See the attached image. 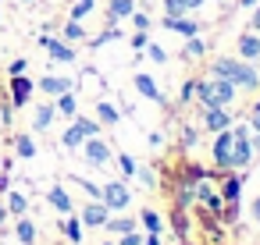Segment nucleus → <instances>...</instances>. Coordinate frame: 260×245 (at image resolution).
I'll use <instances>...</instances> for the list:
<instances>
[{
    "label": "nucleus",
    "mask_w": 260,
    "mask_h": 245,
    "mask_svg": "<svg viewBox=\"0 0 260 245\" xmlns=\"http://www.w3.org/2000/svg\"><path fill=\"white\" fill-rule=\"evenodd\" d=\"M239 54H242V61H256L260 57V39L256 36H239Z\"/></svg>",
    "instance_id": "ddd939ff"
},
{
    "label": "nucleus",
    "mask_w": 260,
    "mask_h": 245,
    "mask_svg": "<svg viewBox=\"0 0 260 245\" xmlns=\"http://www.w3.org/2000/svg\"><path fill=\"white\" fill-rule=\"evenodd\" d=\"M82 36H86V29H82L79 22H68V25H64V43H75V39H82Z\"/></svg>",
    "instance_id": "a878e982"
},
{
    "label": "nucleus",
    "mask_w": 260,
    "mask_h": 245,
    "mask_svg": "<svg viewBox=\"0 0 260 245\" xmlns=\"http://www.w3.org/2000/svg\"><path fill=\"white\" fill-rule=\"evenodd\" d=\"M143 245H160V238H157V234H150V238H146Z\"/></svg>",
    "instance_id": "c03bdc74"
},
{
    "label": "nucleus",
    "mask_w": 260,
    "mask_h": 245,
    "mask_svg": "<svg viewBox=\"0 0 260 245\" xmlns=\"http://www.w3.org/2000/svg\"><path fill=\"white\" fill-rule=\"evenodd\" d=\"M61 227H64V234H68L72 241H79V238H82V227H79V220H64Z\"/></svg>",
    "instance_id": "f704fd0d"
},
{
    "label": "nucleus",
    "mask_w": 260,
    "mask_h": 245,
    "mask_svg": "<svg viewBox=\"0 0 260 245\" xmlns=\"http://www.w3.org/2000/svg\"><path fill=\"white\" fill-rule=\"evenodd\" d=\"M200 54H203V39H196V36H189V43H185V57H189V61H196Z\"/></svg>",
    "instance_id": "cd10ccee"
},
{
    "label": "nucleus",
    "mask_w": 260,
    "mask_h": 245,
    "mask_svg": "<svg viewBox=\"0 0 260 245\" xmlns=\"http://www.w3.org/2000/svg\"><path fill=\"white\" fill-rule=\"evenodd\" d=\"M249 146H253V153H260V132H256V135L249 139Z\"/></svg>",
    "instance_id": "37998d69"
},
{
    "label": "nucleus",
    "mask_w": 260,
    "mask_h": 245,
    "mask_svg": "<svg viewBox=\"0 0 260 245\" xmlns=\"http://www.w3.org/2000/svg\"><path fill=\"white\" fill-rule=\"evenodd\" d=\"M164 25H168L171 32H178V36H185V39L200 32V25H196L192 18H185V15H178V18H164Z\"/></svg>",
    "instance_id": "9d476101"
},
{
    "label": "nucleus",
    "mask_w": 260,
    "mask_h": 245,
    "mask_svg": "<svg viewBox=\"0 0 260 245\" xmlns=\"http://www.w3.org/2000/svg\"><path fill=\"white\" fill-rule=\"evenodd\" d=\"M249 160H253V146H249L246 128L239 125V128H232V160H228V167H246Z\"/></svg>",
    "instance_id": "f03ea898"
},
{
    "label": "nucleus",
    "mask_w": 260,
    "mask_h": 245,
    "mask_svg": "<svg viewBox=\"0 0 260 245\" xmlns=\"http://www.w3.org/2000/svg\"><path fill=\"white\" fill-rule=\"evenodd\" d=\"M253 220H256V224H260V195H256V199H253Z\"/></svg>",
    "instance_id": "79ce46f5"
},
{
    "label": "nucleus",
    "mask_w": 260,
    "mask_h": 245,
    "mask_svg": "<svg viewBox=\"0 0 260 245\" xmlns=\"http://www.w3.org/2000/svg\"><path fill=\"white\" fill-rule=\"evenodd\" d=\"M8 210H11V213H25V195H22V192H11V195H8Z\"/></svg>",
    "instance_id": "c756f323"
},
{
    "label": "nucleus",
    "mask_w": 260,
    "mask_h": 245,
    "mask_svg": "<svg viewBox=\"0 0 260 245\" xmlns=\"http://www.w3.org/2000/svg\"><path fill=\"white\" fill-rule=\"evenodd\" d=\"M15 234H18V241H22V245H36V224H32V220H25V217H22V220H18V227H15Z\"/></svg>",
    "instance_id": "a211bd4d"
},
{
    "label": "nucleus",
    "mask_w": 260,
    "mask_h": 245,
    "mask_svg": "<svg viewBox=\"0 0 260 245\" xmlns=\"http://www.w3.org/2000/svg\"><path fill=\"white\" fill-rule=\"evenodd\" d=\"M253 128H256V132H260V114H253Z\"/></svg>",
    "instance_id": "49530a36"
},
{
    "label": "nucleus",
    "mask_w": 260,
    "mask_h": 245,
    "mask_svg": "<svg viewBox=\"0 0 260 245\" xmlns=\"http://www.w3.org/2000/svg\"><path fill=\"white\" fill-rule=\"evenodd\" d=\"M228 82H232L235 89H260V75H256V68H253L249 61H235Z\"/></svg>",
    "instance_id": "7ed1b4c3"
},
{
    "label": "nucleus",
    "mask_w": 260,
    "mask_h": 245,
    "mask_svg": "<svg viewBox=\"0 0 260 245\" xmlns=\"http://www.w3.org/2000/svg\"><path fill=\"white\" fill-rule=\"evenodd\" d=\"M121 245H143V238L136 231H128V234H121Z\"/></svg>",
    "instance_id": "4c0bfd02"
},
{
    "label": "nucleus",
    "mask_w": 260,
    "mask_h": 245,
    "mask_svg": "<svg viewBox=\"0 0 260 245\" xmlns=\"http://www.w3.org/2000/svg\"><path fill=\"white\" fill-rule=\"evenodd\" d=\"M96 117H100L104 125H118V110H114L111 103H96Z\"/></svg>",
    "instance_id": "b1692460"
},
{
    "label": "nucleus",
    "mask_w": 260,
    "mask_h": 245,
    "mask_svg": "<svg viewBox=\"0 0 260 245\" xmlns=\"http://www.w3.org/2000/svg\"><path fill=\"white\" fill-rule=\"evenodd\" d=\"M196 96L203 100V107H228L235 100V86L228 78H207L196 82Z\"/></svg>",
    "instance_id": "f257e3e1"
},
{
    "label": "nucleus",
    "mask_w": 260,
    "mask_h": 245,
    "mask_svg": "<svg viewBox=\"0 0 260 245\" xmlns=\"http://www.w3.org/2000/svg\"><path fill=\"white\" fill-rule=\"evenodd\" d=\"M40 43L50 50V57H54L57 64H72V61H75V50H72L68 43H57V39H50V36H40Z\"/></svg>",
    "instance_id": "0eeeda50"
},
{
    "label": "nucleus",
    "mask_w": 260,
    "mask_h": 245,
    "mask_svg": "<svg viewBox=\"0 0 260 245\" xmlns=\"http://www.w3.org/2000/svg\"><path fill=\"white\" fill-rule=\"evenodd\" d=\"M15 149H18V156H25V160H29V156H36V146H32V139H29V135H22Z\"/></svg>",
    "instance_id": "c85d7f7f"
},
{
    "label": "nucleus",
    "mask_w": 260,
    "mask_h": 245,
    "mask_svg": "<svg viewBox=\"0 0 260 245\" xmlns=\"http://www.w3.org/2000/svg\"><path fill=\"white\" fill-rule=\"evenodd\" d=\"M239 4H242V8H253V4H256V0H239Z\"/></svg>",
    "instance_id": "de8ad7c7"
},
{
    "label": "nucleus",
    "mask_w": 260,
    "mask_h": 245,
    "mask_svg": "<svg viewBox=\"0 0 260 245\" xmlns=\"http://www.w3.org/2000/svg\"><path fill=\"white\" fill-rule=\"evenodd\" d=\"M256 114H260V100H256Z\"/></svg>",
    "instance_id": "8fccbe9b"
},
{
    "label": "nucleus",
    "mask_w": 260,
    "mask_h": 245,
    "mask_svg": "<svg viewBox=\"0 0 260 245\" xmlns=\"http://www.w3.org/2000/svg\"><path fill=\"white\" fill-rule=\"evenodd\" d=\"M192 96H196V82H185L182 86V100H192Z\"/></svg>",
    "instance_id": "ea45409f"
},
{
    "label": "nucleus",
    "mask_w": 260,
    "mask_h": 245,
    "mask_svg": "<svg viewBox=\"0 0 260 245\" xmlns=\"http://www.w3.org/2000/svg\"><path fill=\"white\" fill-rule=\"evenodd\" d=\"M107 217H111V210H107L100 199H96V202H89V206L82 210V224H86V227H104V224H107Z\"/></svg>",
    "instance_id": "1a4fd4ad"
},
{
    "label": "nucleus",
    "mask_w": 260,
    "mask_h": 245,
    "mask_svg": "<svg viewBox=\"0 0 260 245\" xmlns=\"http://www.w3.org/2000/svg\"><path fill=\"white\" fill-rule=\"evenodd\" d=\"M253 29L260 32V8H256V15H253Z\"/></svg>",
    "instance_id": "a18cd8bd"
},
{
    "label": "nucleus",
    "mask_w": 260,
    "mask_h": 245,
    "mask_svg": "<svg viewBox=\"0 0 260 245\" xmlns=\"http://www.w3.org/2000/svg\"><path fill=\"white\" fill-rule=\"evenodd\" d=\"M50 121H54V107H40L36 117H32V128H36V132H47Z\"/></svg>",
    "instance_id": "aec40b11"
},
{
    "label": "nucleus",
    "mask_w": 260,
    "mask_h": 245,
    "mask_svg": "<svg viewBox=\"0 0 260 245\" xmlns=\"http://www.w3.org/2000/svg\"><path fill=\"white\" fill-rule=\"evenodd\" d=\"M228 160H232V128L217 132V139H214V164L228 167Z\"/></svg>",
    "instance_id": "423d86ee"
},
{
    "label": "nucleus",
    "mask_w": 260,
    "mask_h": 245,
    "mask_svg": "<svg viewBox=\"0 0 260 245\" xmlns=\"http://www.w3.org/2000/svg\"><path fill=\"white\" fill-rule=\"evenodd\" d=\"M118 167H121V174H125V178H132V174H136V160H132V156H125V153L118 156Z\"/></svg>",
    "instance_id": "72a5a7b5"
},
{
    "label": "nucleus",
    "mask_w": 260,
    "mask_h": 245,
    "mask_svg": "<svg viewBox=\"0 0 260 245\" xmlns=\"http://www.w3.org/2000/svg\"><path fill=\"white\" fill-rule=\"evenodd\" d=\"M196 199H200L203 206H210V210H221V195H217V192H210L207 185H200V188H196Z\"/></svg>",
    "instance_id": "412c9836"
},
{
    "label": "nucleus",
    "mask_w": 260,
    "mask_h": 245,
    "mask_svg": "<svg viewBox=\"0 0 260 245\" xmlns=\"http://www.w3.org/2000/svg\"><path fill=\"white\" fill-rule=\"evenodd\" d=\"M75 125L82 128V135H86V139H93V135L100 132V121H89V117H75Z\"/></svg>",
    "instance_id": "bb28decb"
},
{
    "label": "nucleus",
    "mask_w": 260,
    "mask_h": 245,
    "mask_svg": "<svg viewBox=\"0 0 260 245\" xmlns=\"http://www.w3.org/2000/svg\"><path fill=\"white\" fill-rule=\"evenodd\" d=\"M203 125H207L210 132H224V128L232 125V114H228L224 107H207V110H203Z\"/></svg>",
    "instance_id": "6e6552de"
},
{
    "label": "nucleus",
    "mask_w": 260,
    "mask_h": 245,
    "mask_svg": "<svg viewBox=\"0 0 260 245\" xmlns=\"http://www.w3.org/2000/svg\"><path fill=\"white\" fill-rule=\"evenodd\" d=\"M93 11V0H79V4L72 8V22H79V18H86Z\"/></svg>",
    "instance_id": "7c9ffc66"
},
{
    "label": "nucleus",
    "mask_w": 260,
    "mask_h": 245,
    "mask_svg": "<svg viewBox=\"0 0 260 245\" xmlns=\"http://www.w3.org/2000/svg\"><path fill=\"white\" fill-rule=\"evenodd\" d=\"M146 57H150V61H157V64H164V61H168V54H164L157 43H146Z\"/></svg>",
    "instance_id": "473e14b6"
},
{
    "label": "nucleus",
    "mask_w": 260,
    "mask_h": 245,
    "mask_svg": "<svg viewBox=\"0 0 260 245\" xmlns=\"http://www.w3.org/2000/svg\"><path fill=\"white\" fill-rule=\"evenodd\" d=\"M57 110H61L64 117H75V96H72V89L57 96Z\"/></svg>",
    "instance_id": "5701e85b"
},
{
    "label": "nucleus",
    "mask_w": 260,
    "mask_h": 245,
    "mask_svg": "<svg viewBox=\"0 0 260 245\" xmlns=\"http://www.w3.org/2000/svg\"><path fill=\"white\" fill-rule=\"evenodd\" d=\"M146 43H150V39H146V32H136V36H132V47H136V50H143Z\"/></svg>",
    "instance_id": "58836bf2"
},
{
    "label": "nucleus",
    "mask_w": 260,
    "mask_h": 245,
    "mask_svg": "<svg viewBox=\"0 0 260 245\" xmlns=\"http://www.w3.org/2000/svg\"><path fill=\"white\" fill-rule=\"evenodd\" d=\"M82 153H86V160H89V164H96V167H104V164L111 160V146H107L104 139H96V135L82 142Z\"/></svg>",
    "instance_id": "39448f33"
},
{
    "label": "nucleus",
    "mask_w": 260,
    "mask_h": 245,
    "mask_svg": "<svg viewBox=\"0 0 260 245\" xmlns=\"http://www.w3.org/2000/svg\"><path fill=\"white\" fill-rule=\"evenodd\" d=\"M61 142H64V149H79V146L86 142V135H82V128L72 121V125H68V132L61 135Z\"/></svg>",
    "instance_id": "2eb2a0df"
},
{
    "label": "nucleus",
    "mask_w": 260,
    "mask_h": 245,
    "mask_svg": "<svg viewBox=\"0 0 260 245\" xmlns=\"http://www.w3.org/2000/svg\"><path fill=\"white\" fill-rule=\"evenodd\" d=\"M100 202H104L107 210H125V206L132 202V195H128V188H125L121 181H111V185L100 188Z\"/></svg>",
    "instance_id": "20e7f679"
},
{
    "label": "nucleus",
    "mask_w": 260,
    "mask_h": 245,
    "mask_svg": "<svg viewBox=\"0 0 260 245\" xmlns=\"http://www.w3.org/2000/svg\"><path fill=\"white\" fill-rule=\"evenodd\" d=\"M4 213H8V210H4V206H0V220H4Z\"/></svg>",
    "instance_id": "09e8293b"
},
{
    "label": "nucleus",
    "mask_w": 260,
    "mask_h": 245,
    "mask_svg": "<svg viewBox=\"0 0 260 245\" xmlns=\"http://www.w3.org/2000/svg\"><path fill=\"white\" fill-rule=\"evenodd\" d=\"M132 18H136V29H139V32L150 29V18H146V15H136V11H132Z\"/></svg>",
    "instance_id": "e433bc0d"
},
{
    "label": "nucleus",
    "mask_w": 260,
    "mask_h": 245,
    "mask_svg": "<svg viewBox=\"0 0 260 245\" xmlns=\"http://www.w3.org/2000/svg\"><path fill=\"white\" fill-rule=\"evenodd\" d=\"M40 89H43V93H50V96H61V93H68V89H72V82H68V78H54V75H47V78L40 82Z\"/></svg>",
    "instance_id": "4468645a"
},
{
    "label": "nucleus",
    "mask_w": 260,
    "mask_h": 245,
    "mask_svg": "<svg viewBox=\"0 0 260 245\" xmlns=\"http://www.w3.org/2000/svg\"><path fill=\"white\" fill-rule=\"evenodd\" d=\"M232 68H235V57H221V61H214L210 78H232Z\"/></svg>",
    "instance_id": "6ab92c4d"
},
{
    "label": "nucleus",
    "mask_w": 260,
    "mask_h": 245,
    "mask_svg": "<svg viewBox=\"0 0 260 245\" xmlns=\"http://www.w3.org/2000/svg\"><path fill=\"white\" fill-rule=\"evenodd\" d=\"M104 227L114 231V234H128V231H136V220H132V217H107Z\"/></svg>",
    "instance_id": "f3484780"
},
{
    "label": "nucleus",
    "mask_w": 260,
    "mask_h": 245,
    "mask_svg": "<svg viewBox=\"0 0 260 245\" xmlns=\"http://www.w3.org/2000/svg\"><path fill=\"white\" fill-rule=\"evenodd\" d=\"M132 11H136L132 0H111V18H128Z\"/></svg>",
    "instance_id": "4be33fe9"
},
{
    "label": "nucleus",
    "mask_w": 260,
    "mask_h": 245,
    "mask_svg": "<svg viewBox=\"0 0 260 245\" xmlns=\"http://www.w3.org/2000/svg\"><path fill=\"white\" fill-rule=\"evenodd\" d=\"M182 4H185V11H196V8H203V4H207V0H182Z\"/></svg>",
    "instance_id": "a19ab883"
},
{
    "label": "nucleus",
    "mask_w": 260,
    "mask_h": 245,
    "mask_svg": "<svg viewBox=\"0 0 260 245\" xmlns=\"http://www.w3.org/2000/svg\"><path fill=\"white\" fill-rule=\"evenodd\" d=\"M50 202H54V210H61V213H72V195H68L61 185H54V188H50Z\"/></svg>",
    "instance_id": "dca6fc26"
},
{
    "label": "nucleus",
    "mask_w": 260,
    "mask_h": 245,
    "mask_svg": "<svg viewBox=\"0 0 260 245\" xmlns=\"http://www.w3.org/2000/svg\"><path fill=\"white\" fill-rule=\"evenodd\" d=\"M164 11H168V18H178V15H185V4L182 0H164Z\"/></svg>",
    "instance_id": "2f4dec72"
},
{
    "label": "nucleus",
    "mask_w": 260,
    "mask_h": 245,
    "mask_svg": "<svg viewBox=\"0 0 260 245\" xmlns=\"http://www.w3.org/2000/svg\"><path fill=\"white\" fill-rule=\"evenodd\" d=\"M136 89H139V96H146V100H153V103H160L164 96H160V89H157V82L150 78V75H136Z\"/></svg>",
    "instance_id": "9b49d317"
},
{
    "label": "nucleus",
    "mask_w": 260,
    "mask_h": 245,
    "mask_svg": "<svg viewBox=\"0 0 260 245\" xmlns=\"http://www.w3.org/2000/svg\"><path fill=\"white\" fill-rule=\"evenodd\" d=\"M143 224H146V231H150V234H160V213L143 210Z\"/></svg>",
    "instance_id": "393cba45"
},
{
    "label": "nucleus",
    "mask_w": 260,
    "mask_h": 245,
    "mask_svg": "<svg viewBox=\"0 0 260 245\" xmlns=\"http://www.w3.org/2000/svg\"><path fill=\"white\" fill-rule=\"evenodd\" d=\"M239 188H242V181H239V178H232V181L224 185V195H221V199H235V195H239Z\"/></svg>",
    "instance_id": "c9c22d12"
},
{
    "label": "nucleus",
    "mask_w": 260,
    "mask_h": 245,
    "mask_svg": "<svg viewBox=\"0 0 260 245\" xmlns=\"http://www.w3.org/2000/svg\"><path fill=\"white\" fill-rule=\"evenodd\" d=\"M11 93H15V107H22V103H29V96H32V82H29V78H22V75H15Z\"/></svg>",
    "instance_id": "f8f14e48"
}]
</instances>
